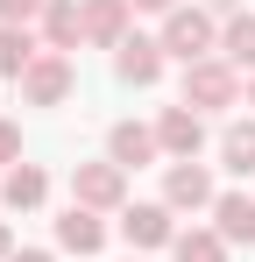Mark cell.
Segmentation results:
<instances>
[{
  "label": "cell",
  "mask_w": 255,
  "mask_h": 262,
  "mask_svg": "<svg viewBox=\"0 0 255 262\" xmlns=\"http://www.w3.org/2000/svg\"><path fill=\"white\" fill-rule=\"evenodd\" d=\"M199 43H206V21H199V14H177V21H170V50H177V57H192Z\"/></svg>",
  "instance_id": "cell-1"
},
{
  "label": "cell",
  "mask_w": 255,
  "mask_h": 262,
  "mask_svg": "<svg viewBox=\"0 0 255 262\" xmlns=\"http://www.w3.org/2000/svg\"><path fill=\"white\" fill-rule=\"evenodd\" d=\"M220 220H227V234H234V241H248V234H255V206H248V199H227Z\"/></svg>",
  "instance_id": "cell-2"
},
{
  "label": "cell",
  "mask_w": 255,
  "mask_h": 262,
  "mask_svg": "<svg viewBox=\"0 0 255 262\" xmlns=\"http://www.w3.org/2000/svg\"><path fill=\"white\" fill-rule=\"evenodd\" d=\"M7 199H14V206H36V199H42V177L36 170H14V177H7Z\"/></svg>",
  "instance_id": "cell-3"
},
{
  "label": "cell",
  "mask_w": 255,
  "mask_h": 262,
  "mask_svg": "<svg viewBox=\"0 0 255 262\" xmlns=\"http://www.w3.org/2000/svg\"><path fill=\"white\" fill-rule=\"evenodd\" d=\"M121 71H128V78H156V57H149V43H128Z\"/></svg>",
  "instance_id": "cell-4"
},
{
  "label": "cell",
  "mask_w": 255,
  "mask_h": 262,
  "mask_svg": "<svg viewBox=\"0 0 255 262\" xmlns=\"http://www.w3.org/2000/svg\"><path fill=\"white\" fill-rule=\"evenodd\" d=\"M170 149H199V121H192V114H170Z\"/></svg>",
  "instance_id": "cell-5"
},
{
  "label": "cell",
  "mask_w": 255,
  "mask_h": 262,
  "mask_svg": "<svg viewBox=\"0 0 255 262\" xmlns=\"http://www.w3.org/2000/svg\"><path fill=\"white\" fill-rule=\"evenodd\" d=\"M227 163H234V170H255V135H248V128L227 135Z\"/></svg>",
  "instance_id": "cell-6"
},
{
  "label": "cell",
  "mask_w": 255,
  "mask_h": 262,
  "mask_svg": "<svg viewBox=\"0 0 255 262\" xmlns=\"http://www.w3.org/2000/svg\"><path fill=\"white\" fill-rule=\"evenodd\" d=\"M170 199H192V206H199V199H206V177H199V170H177V177H170Z\"/></svg>",
  "instance_id": "cell-7"
},
{
  "label": "cell",
  "mask_w": 255,
  "mask_h": 262,
  "mask_svg": "<svg viewBox=\"0 0 255 262\" xmlns=\"http://www.w3.org/2000/svg\"><path fill=\"white\" fill-rule=\"evenodd\" d=\"M128 234H135V241H163V213H135Z\"/></svg>",
  "instance_id": "cell-8"
},
{
  "label": "cell",
  "mask_w": 255,
  "mask_h": 262,
  "mask_svg": "<svg viewBox=\"0 0 255 262\" xmlns=\"http://www.w3.org/2000/svg\"><path fill=\"white\" fill-rule=\"evenodd\" d=\"M64 241H71V248H92L99 227H92V220H64Z\"/></svg>",
  "instance_id": "cell-9"
},
{
  "label": "cell",
  "mask_w": 255,
  "mask_h": 262,
  "mask_svg": "<svg viewBox=\"0 0 255 262\" xmlns=\"http://www.w3.org/2000/svg\"><path fill=\"white\" fill-rule=\"evenodd\" d=\"M114 149H121V156H149V135H142V128H121V135H114Z\"/></svg>",
  "instance_id": "cell-10"
},
{
  "label": "cell",
  "mask_w": 255,
  "mask_h": 262,
  "mask_svg": "<svg viewBox=\"0 0 255 262\" xmlns=\"http://www.w3.org/2000/svg\"><path fill=\"white\" fill-rule=\"evenodd\" d=\"M57 92H64V71H57V64H42V71H36V99H57Z\"/></svg>",
  "instance_id": "cell-11"
},
{
  "label": "cell",
  "mask_w": 255,
  "mask_h": 262,
  "mask_svg": "<svg viewBox=\"0 0 255 262\" xmlns=\"http://www.w3.org/2000/svg\"><path fill=\"white\" fill-rule=\"evenodd\" d=\"M22 50H29L22 36H0V71H14V64H22Z\"/></svg>",
  "instance_id": "cell-12"
},
{
  "label": "cell",
  "mask_w": 255,
  "mask_h": 262,
  "mask_svg": "<svg viewBox=\"0 0 255 262\" xmlns=\"http://www.w3.org/2000/svg\"><path fill=\"white\" fill-rule=\"evenodd\" d=\"M177 255H184V262H220V248H213V241H184Z\"/></svg>",
  "instance_id": "cell-13"
},
{
  "label": "cell",
  "mask_w": 255,
  "mask_h": 262,
  "mask_svg": "<svg viewBox=\"0 0 255 262\" xmlns=\"http://www.w3.org/2000/svg\"><path fill=\"white\" fill-rule=\"evenodd\" d=\"M234 57H255V21H241V29H234Z\"/></svg>",
  "instance_id": "cell-14"
},
{
  "label": "cell",
  "mask_w": 255,
  "mask_h": 262,
  "mask_svg": "<svg viewBox=\"0 0 255 262\" xmlns=\"http://www.w3.org/2000/svg\"><path fill=\"white\" fill-rule=\"evenodd\" d=\"M29 7H36V0H0V14H29Z\"/></svg>",
  "instance_id": "cell-15"
},
{
  "label": "cell",
  "mask_w": 255,
  "mask_h": 262,
  "mask_svg": "<svg viewBox=\"0 0 255 262\" xmlns=\"http://www.w3.org/2000/svg\"><path fill=\"white\" fill-rule=\"evenodd\" d=\"M7 149H14V135H7V128H0V156H7Z\"/></svg>",
  "instance_id": "cell-16"
},
{
  "label": "cell",
  "mask_w": 255,
  "mask_h": 262,
  "mask_svg": "<svg viewBox=\"0 0 255 262\" xmlns=\"http://www.w3.org/2000/svg\"><path fill=\"white\" fill-rule=\"evenodd\" d=\"M142 7H170V0H142Z\"/></svg>",
  "instance_id": "cell-17"
},
{
  "label": "cell",
  "mask_w": 255,
  "mask_h": 262,
  "mask_svg": "<svg viewBox=\"0 0 255 262\" xmlns=\"http://www.w3.org/2000/svg\"><path fill=\"white\" fill-rule=\"evenodd\" d=\"M22 262H42V255H22Z\"/></svg>",
  "instance_id": "cell-18"
}]
</instances>
